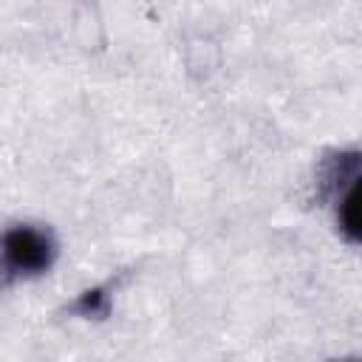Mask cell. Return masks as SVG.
<instances>
[{
  "label": "cell",
  "instance_id": "1",
  "mask_svg": "<svg viewBox=\"0 0 362 362\" xmlns=\"http://www.w3.org/2000/svg\"><path fill=\"white\" fill-rule=\"evenodd\" d=\"M57 240L48 229L17 223L0 235V283L17 277H37L51 269Z\"/></svg>",
  "mask_w": 362,
  "mask_h": 362
},
{
  "label": "cell",
  "instance_id": "2",
  "mask_svg": "<svg viewBox=\"0 0 362 362\" xmlns=\"http://www.w3.org/2000/svg\"><path fill=\"white\" fill-rule=\"evenodd\" d=\"M356 195H359V184L356 181L345 192L337 195V223H339V229L345 232V238L351 243L359 235V229H356Z\"/></svg>",
  "mask_w": 362,
  "mask_h": 362
},
{
  "label": "cell",
  "instance_id": "3",
  "mask_svg": "<svg viewBox=\"0 0 362 362\" xmlns=\"http://www.w3.org/2000/svg\"><path fill=\"white\" fill-rule=\"evenodd\" d=\"M82 317H93V314H105L107 311V294H102V288H93V291H85L76 305H74Z\"/></svg>",
  "mask_w": 362,
  "mask_h": 362
}]
</instances>
